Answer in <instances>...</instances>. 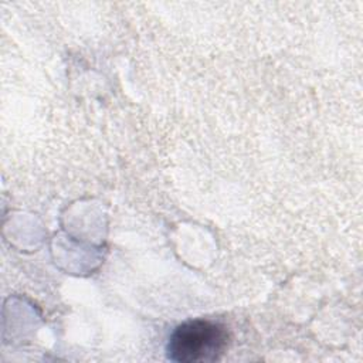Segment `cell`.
<instances>
[{
  "mask_svg": "<svg viewBox=\"0 0 363 363\" xmlns=\"http://www.w3.org/2000/svg\"><path fill=\"white\" fill-rule=\"evenodd\" d=\"M227 329L213 320L194 319L179 325L170 335L167 356L177 363H206L220 359L227 349Z\"/></svg>",
  "mask_w": 363,
  "mask_h": 363,
  "instance_id": "1",
  "label": "cell"
}]
</instances>
